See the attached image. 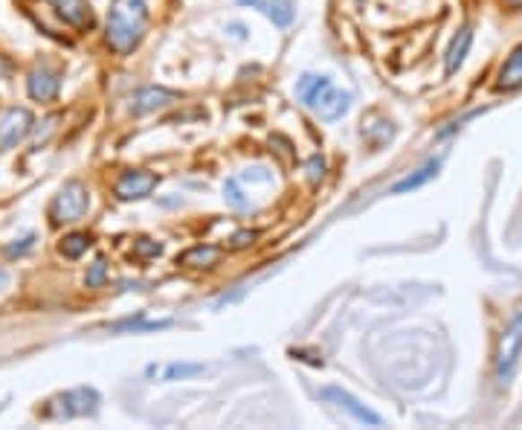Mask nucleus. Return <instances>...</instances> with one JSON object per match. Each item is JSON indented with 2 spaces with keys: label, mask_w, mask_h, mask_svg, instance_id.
<instances>
[{
  "label": "nucleus",
  "mask_w": 522,
  "mask_h": 430,
  "mask_svg": "<svg viewBox=\"0 0 522 430\" xmlns=\"http://www.w3.org/2000/svg\"><path fill=\"white\" fill-rule=\"evenodd\" d=\"M470 41H474V35H470V30H458V35H456L453 44H450V50H447V61H444L447 73H456L458 67L465 65V56H467V50H470Z\"/></svg>",
  "instance_id": "obj_16"
},
{
  "label": "nucleus",
  "mask_w": 522,
  "mask_h": 430,
  "mask_svg": "<svg viewBox=\"0 0 522 430\" xmlns=\"http://www.w3.org/2000/svg\"><path fill=\"white\" fill-rule=\"evenodd\" d=\"M204 373L201 364H171L166 370V381H178V378H189V375H197Z\"/></svg>",
  "instance_id": "obj_19"
},
{
  "label": "nucleus",
  "mask_w": 522,
  "mask_h": 430,
  "mask_svg": "<svg viewBox=\"0 0 522 430\" xmlns=\"http://www.w3.org/2000/svg\"><path fill=\"white\" fill-rule=\"evenodd\" d=\"M178 102V93L166 91V88H145L134 96V114L136 117H145V114H154V110H163L169 105Z\"/></svg>",
  "instance_id": "obj_12"
},
{
  "label": "nucleus",
  "mask_w": 522,
  "mask_h": 430,
  "mask_svg": "<svg viewBox=\"0 0 522 430\" xmlns=\"http://www.w3.org/2000/svg\"><path fill=\"white\" fill-rule=\"evenodd\" d=\"M241 6L258 9L261 15L270 18L276 27H288L296 15V4L293 0H241Z\"/></svg>",
  "instance_id": "obj_13"
},
{
  "label": "nucleus",
  "mask_w": 522,
  "mask_h": 430,
  "mask_svg": "<svg viewBox=\"0 0 522 430\" xmlns=\"http://www.w3.org/2000/svg\"><path fill=\"white\" fill-rule=\"evenodd\" d=\"M32 128V114L27 108H9L0 117V149L9 152L12 145H18Z\"/></svg>",
  "instance_id": "obj_7"
},
{
  "label": "nucleus",
  "mask_w": 522,
  "mask_h": 430,
  "mask_svg": "<svg viewBox=\"0 0 522 430\" xmlns=\"http://www.w3.org/2000/svg\"><path fill=\"white\" fill-rule=\"evenodd\" d=\"M105 276H108V265H105V259H96L93 268H91V274H87V285H91V288L102 285Z\"/></svg>",
  "instance_id": "obj_20"
},
{
  "label": "nucleus",
  "mask_w": 522,
  "mask_h": 430,
  "mask_svg": "<svg viewBox=\"0 0 522 430\" xmlns=\"http://www.w3.org/2000/svg\"><path fill=\"white\" fill-rule=\"evenodd\" d=\"M30 96L35 102H53L58 91H61V79H58V73L56 70H49V67H35L30 73Z\"/></svg>",
  "instance_id": "obj_11"
},
{
  "label": "nucleus",
  "mask_w": 522,
  "mask_h": 430,
  "mask_svg": "<svg viewBox=\"0 0 522 430\" xmlns=\"http://www.w3.org/2000/svg\"><path fill=\"white\" fill-rule=\"evenodd\" d=\"M508 4H511V6H522V0H508Z\"/></svg>",
  "instance_id": "obj_25"
},
{
  "label": "nucleus",
  "mask_w": 522,
  "mask_h": 430,
  "mask_svg": "<svg viewBox=\"0 0 522 430\" xmlns=\"http://www.w3.org/2000/svg\"><path fill=\"white\" fill-rule=\"evenodd\" d=\"M218 259H221V250L218 248H213V244H197V248L186 250L180 256V265H189V268H213V265H218Z\"/></svg>",
  "instance_id": "obj_17"
},
{
  "label": "nucleus",
  "mask_w": 522,
  "mask_h": 430,
  "mask_svg": "<svg viewBox=\"0 0 522 430\" xmlns=\"http://www.w3.org/2000/svg\"><path fill=\"white\" fill-rule=\"evenodd\" d=\"M4 282H6V274H4V270H0V285H4Z\"/></svg>",
  "instance_id": "obj_26"
},
{
  "label": "nucleus",
  "mask_w": 522,
  "mask_h": 430,
  "mask_svg": "<svg viewBox=\"0 0 522 430\" xmlns=\"http://www.w3.org/2000/svg\"><path fill=\"white\" fill-rule=\"evenodd\" d=\"M87 248H91V236H87V233H70V236L61 241V253H65L67 259H79Z\"/></svg>",
  "instance_id": "obj_18"
},
{
  "label": "nucleus",
  "mask_w": 522,
  "mask_h": 430,
  "mask_svg": "<svg viewBox=\"0 0 522 430\" xmlns=\"http://www.w3.org/2000/svg\"><path fill=\"white\" fill-rule=\"evenodd\" d=\"M32 244H35V236H27V239H23V244H9V248H6V256H21L23 250H30Z\"/></svg>",
  "instance_id": "obj_23"
},
{
  "label": "nucleus",
  "mask_w": 522,
  "mask_h": 430,
  "mask_svg": "<svg viewBox=\"0 0 522 430\" xmlns=\"http://www.w3.org/2000/svg\"><path fill=\"white\" fill-rule=\"evenodd\" d=\"M439 169H441L439 161H430L424 169H418V171H413V175H406L404 180H397L395 187H392V192H395V195H401V192H413V189H418V187H424L427 180H432L435 175H439Z\"/></svg>",
  "instance_id": "obj_15"
},
{
  "label": "nucleus",
  "mask_w": 522,
  "mask_h": 430,
  "mask_svg": "<svg viewBox=\"0 0 522 430\" xmlns=\"http://www.w3.org/2000/svg\"><path fill=\"white\" fill-rule=\"evenodd\" d=\"M256 236H258L256 230H241V233H235V236H232V248H235V250H241V248H247V244H253Z\"/></svg>",
  "instance_id": "obj_22"
},
{
  "label": "nucleus",
  "mask_w": 522,
  "mask_h": 430,
  "mask_svg": "<svg viewBox=\"0 0 522 430\" xmlns=\"http://www.w3.org/2000/svg\"><path fill=\"white\" fill-rule=\"evenodd\" d=\"M296 96H300L305 108L314 110L319 119H340L348 114V108L354 102V96L337 88L328 76H310V73H305L300 84H296Z\"/></svg>",
  "instance_id": "obj_2"
},
{
  "label": "nucleus",
  "mask_w": 522,
  "mask_h": 430,
  "mask_svg": "<svg viewBox=\"0 0 522 430\" xmlns=\"http://www.w3.org/2000/svg\"><path fill=\"white\" fill-rule=\"evenodd\" d=\"M273 189H276V178H273L270 169L265 166L244 169L241 175H232L223 183V201H227L232 210L247 213L265 204L273 195Z\"/></svg>",
  "instance_id": "obj_3"
},
{
  "label": "nucleus",
  "mask_w": 522,
  "mask_h": 430,
  "mask_svg": "<svg viewBox=\"0 0 522 430\" xmlns=\"http://www.w3.org/2000/svg\"><path fill=\"white\" fill-rule=\"evenodd\" d=\"M322 399H328V401H334L337 404L340 410H345V413H352L357 422H363V425H371V427H380L383 425V419L378 413H371L366 404H360L352 392H345V390H340V387H326L322 390Z\"/></svg>",
  "instance_id": "obj_8"
},
{
  "label": "nucleus",
  "mask_w": 522,
  "mask_h": 430,
  "mask_svg": "<svg viewBox=\"0 0 522 430\" xmlns=\"http://www.w3.org/2000/svg\"><path fill=\"white\" fill-rule=\"evenodd\" d=\"M148 27V9L143 0H114L108 15V44L119 56H128L143 41Z\"/></svg>",
  "instance_id": "obj_1"
},
{
  "label": "nucleus",
  "mask_w": 522,
  "mask_h": 430,
  "mask_svg": "<svg viewBox=\"0 0 522 430\" xmlns=\"http://www.w3.org/2000/svg\"><path fill=\"white\" fill-rule=\"evenodd\" d=\"M87 206H91V195H87L84 183L70 180L49 204V218H53V224H73V221L84 218Z\"/></svg>",
  "instance_id": "obj_5"
},
{
  "label": "nucleus",
  "mask_w": 522,
  "mask_h": 430,
  "mask_svg": "<svg viewBox=\"0 0 522 430\" xmlns=\"http://www.w3.org/2000/svg\"><path fill=\"white\" fill-rule=\"evenodd\" d=\"M157 187V175L154 171H126V175L119 178L117 183V195L122 201H134V198H145V195H152V189Z\"/></svg>",
  "instance_id": "obj_9"
},
{
  "label": "nucleus",
  "mask_w": 522,
  "mask_h": 430,
  "mask_svg": "<svg viewBox=\"0 0 522 430\" xmlns=\"http://www.w3.org/2000/svg\"><path fill=\"white\" fill-rule=\"evenodd\" d=\"M496 88H500V91H517V88H522V44L511 53V58H508L505 65H502Z\"/></svg>",
  "instance_id": "obj_14"
},
{
  "label": "nucleus",
  "mask_w": 522,
  "mask_h": 430,
  "mask_svg": "<svg viewBox=\"0 0 522 430\" xmlns=\"http://www.w3.org/2000/svg\"><path fill=\"white\" fill-rule=\"evenodd\" d=\"M136 253H140V256H160V253H163V244H157L152 239H140V241H136Z\"/></svg>",
  "instance_id": "obj_21"
},
{
  "label": "nucleus",
  "mask_w": 522,
  "mask_h": 430,
  "mask_svg": "<svg viewBox=\"0 0 522 430\" xmlns=\"http://www.w3.org/2000/svg\"><path fill=\"white\" fill-rule=\"evenodd\" d=\"M96 410H99L96 390L79 387V390L65 392V396H58L53 401V408L47 410V416L49 419H73V416H93Z\"/></svg>",
  "instance_id": "obj_6"
},
{
  "label": "nucleus",
  "mask_w": 522,
  "mask_h": 430,
  "mask_svg": "<svg viewBox=\"0 0 522 430\" xmlns=\"http://www.w3.org/2000/svg\"><path fill=\"white\" fill-rule=\"evenodd\" d=\"M145 326H148V329H163V326H169V320H163V323H145ZM117 329H140V323H134V320H131V323H119Z\"/></svg>",
  "instance_id": "obj_24"
},
{
  "label": "nucleus",
  "mask_w": 522,
  "mask_h": 430,
  "mask_svg": "<svg viewBox=\"0 0 522 430\" xmlns=\"http://www.w3.org/2000/svg\"><path fill=\"white\" fill-rule=\"evenodd\" d=\"M53 9L61 15V21L70 23L73 30H91L93 27V9L87 0H49Z\"/></svg>",
  "instance_id": "obj_10"
},
{
  "label": "nucleus",
  "mask_w": 522,
  "mask_h": 430,
  "mask_svg": "<svg viewBox=\"0 0 522 430\" xmlns=\"http://www.w3.org/2000/svg\"><path fill=\"white\" fill-rule=\"evenodd\" d=\"M522 358V312H517L508 326L502 329L500 347H496V381L500 384H511V378L519 370Z\"/></svg>",
  "instance_id": "obj_4"
}]
</instances>
